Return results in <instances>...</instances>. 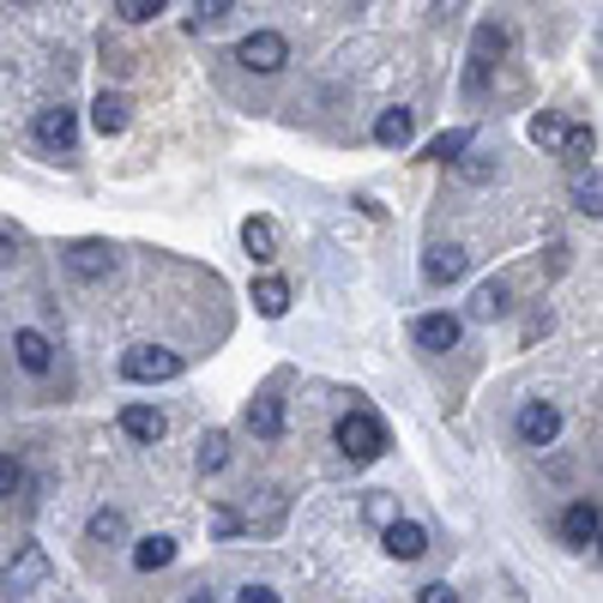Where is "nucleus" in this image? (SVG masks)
I'll list each match as a JSON object with an SVG mask.
<instances>
[{"instance_id": "obj_21", "label": "nucleus", "mask_w": 603, "mask_h": 603, "mask_svg": "<svg viewBox=\"0 0 603 603\" xmlns=\"http://www.w3.org/2000/svg\"><path fill=\"white\" fill-rule=\"evenodd\" d=\"M465 151H471V127H453V133L429 139V151H422V158H434V163H459Z\"/></svg>"}, {"instance_id": "obj_2", "label": "nucleus", "mask_w": 603, "mask_h": 603, "mask_svg": "<svg viewBox=\"0 0 603 603\" xmlns=\"http://www.w3.org/2000/svg\"><path fill=\"white\" fill-rule=\"evenodd\" d=\"M49 573H55V568H49V549L43 543H24L19 556L7 561V580H0V585H7V603H24L31 592H43Z\"/></svg>"}, {"instance_id": "obj_17", "label": "nucleus", "mask_w": 603, "mask_h": 603, "mask_svg": "<svg viewBox=\"0 0 603 603\" xmlns=\"http://www.w3.org/2000/svg\"><path fill=\"white\" fill-rule=\"evenodd\" d=\"M241 248H248L254 260H278V229H272V217H248V224H241Z\"/></svg>"}, {"instance_id": "obj_19", "label": "nucleus", "mask_w": 603, "mask_h": 603, "mask_svg": "<svg viewBox=\"0 0 603 603\" xmlns=\"http://www.w3.org/2000/svg\"><path fill=\"white\" fill-rule=\"evenodd\" d=\"M91 127H97L103 139L121 133V127H127V97H121V91H103V97L91 103Z\"/></svg>"}, {"instance_id": "obj_16", "label": "nucleus", "mask_w": 603, "mask_h": 603, "mask_svg": "<svg viewBox=\"0 0 603 603\" xmlns=\"http://www.w3.org/2000/svg\"><path fill=\"white\" fill-rule=\"evenodd\" d=\"M410 133H417V109H387V115L375 121V139H380L387 151L410 146Z\"/></svg>"}, {"instance_id": "obj_12", "label": "nucleus", "mask_w": 603, "mask_h": 603, "mask_svg": "<svg viewBox=\"0 0 603 603\" xmlns=\"http://www.w3.org/2000/svg\"><path fill=\"white\" fill-rule=\"evenodd\" d=\"M465 272H471L465 248H429V260H422V278H429V284H459Z\"/></svg>"}, {"instance_id": "obj_25", "label": "nucleus", "mask_w": 603, "mask_h": 603, "mask_svg": "<svg viewBox=\"0 0 603 603\" xmlns=\"http://www.w3.org/2000/svg\"><path fill=\"white\" fill-rule=\"evenodd\" d=\"M573 205H580L585 217H597V212H603V187H597V170H592V175H580V182H573Z\"/></svg>"}, {"instance_id": "obj_7", "label": "nucleus", "mask_w": 603, "mask_h": 603, "mask_svg": "<svg viewBox=\"0 0 603 603\" xmlns=\"http://www.w3.org/2000/svg\"><path fill=\"white\" fill-rule=\"evenodd\" d=\"M556 434H561V410L549 405V399H531V405L519 410V441L525 446H549Z\"/></svg>"}, {"instance_id": "obj_23", "label": "nucleus", "mask_w": 603, "mask_h": 603, "mask_svg": "<svg viewBox=\"0 0 603 603\" xmlns=\"http://www.w3.org/2000/svg\"><path fill=\"white\" fill-rule=\"evenodd\" d=\"M471 314L477 320H495V314H507V284L495 278V284H483L477 297H471Z\"/></svg>"}, {"instance_id": "obj_15", "label": "nucleus", "mask_w": 603, "mask_h": 603, "mask_svg": "<svg viewBox=\"0 0 603 603\" xmlns=\"http://www.w3.org/2000/svg\"><path fill=\"white\" fill-rule=\"evenodd\" d=\"M502 43H507V36L502 31H495V24H483V31H477V55H471V91H483V85H489V55H502Z\"/></svg>"}, {"instance_id": "obj_34", "label": "nucleus", "mask_w": 603, "mask_h": 603, "mask_svg": "<svg viewBox=\"0 0 603 603\" xmlns=\"http://www.w3.org/2000/svg\"><path fill=\"white\" fill-rule=\"evenodd\" d=\"M12 254H19V236H7V229H0V266H12Z\"/></svg>"}, {"instance_id": "obj_5", "label": "nucleus", "mask_w": 603, "mask_h": 603, "mask_svg": "<svg viewBox=\"0 0 603 603\" xmlns=\"http://www.w3.org/2000/svg\"><path fill=\"white\" fill-rule=\"evenodd\" d=\"M236 61L248 73H278L290 61V43L278 31H254V36H241V43H236Z\"/></svg>"}, {"instance_id": "obj_11", "label": "nucleus", "mask_w": 603, "mask_h": 603, "mask_svg": "<svg viewBox=\"0 0 603 603\" xmlns=\"http://www.w3.org/2000/svg\"><path fill=\"white\" fill-rule=\"evenodd\" d=\"M12 351H19V368L24 375H49V368H55V344L43 338V332H12Z\"/></svg>"}, {"instance_id": "obj_22", "label": "nucleus", "mask_w": 603, "mask_h": 603, "mask_svg": "<svg viewBox=\"0 0 603 603\" xmlns=\"http://www.w3.org/2000/svg\"><path fill=\"white\" fill-rule=\"evenodd\" d=\"M224 465H229V434H224V429L200 434V471L212 477V471H224Z\"/></svg>"}, {"instance_id": "obj_1", "label": "nucleus", "mask_w": 603, "mask_h": 603, "mask_svg": "<svg viewBox=\"0 0 603 603\" xmlns=\"http://www.w3.org/2000/svg\"><path fill=\"white\" fill-rule=\"evenodd\" d=\"M332 441H338V453L351 459V465H375L380 453H387V429H380V417L375 410H344L338 417V429H332Z\"/></svg>"}, {"instance_id": "obj_32", "label": "nucleus", "mask_w": 603, "mask_h": 603, "mask_svg": "<svg viewBox=\"0 0 603 603\" xmlns=\"http://www.w3.org/2000/svg\"><path fill=\"white\" fill-rule=\"evenodd\" d=\"M200 19H224V12H236V0H194Z\"/></svg>"}, {"instance_id": "obj_28", "label": "nucleus", "mask_w": 603, "mask_h": 603, "mask_svg": "<svg viewBox=\"0 0 603 603\" xmlns=\"http://www.w3.org/2000/svg\"><path fill=\"white\" fill-rule=\"evenodd\" d=\"M561 146H568V158H597V133H585V127H568V139H561Z\"/></svg>"}, {"instance_id": "obj_4", "label": "nucleus", "mask_w": 603, "mask_h": 603, "mask_svg": "<svg viewBox=\"0 0 603 603\" xmlns=\"http://www.w3.org/2000/svg\"><path fill=\"white\" fill-rule=\"evenodd\" d=\"M36 146L43 151H61V158H73V146H79V115L67 109V103H55V109H43L36 115Z\"/></svg>"}, {"instance_id": "obj_24", "label": "nucleus", "mask_w": 603, "mask_h": 603, "mask_svg": "<svg viewBox=\"0 0 603 603\" xmlns=\"http://www.w3.org/2000/svg\"><path fill=\"white\" fill-rule=\"evenodd\" d=\"M121 537H127V519L115 507H97L91 513V543H121Z\"/></svg>"}, {"instance_id": "obj_33", "label": "nucleus", "mask_w": 603, "mask_h": 603, "mask_svg": "<svg viewBox=\"0 0 603 603\" xmlns=\"http://www.w3.org/2000/svg\"><path fill=\"white\" fill-rule=\"evenodd\" d=\"M236 603H278V592H272V585H241Z\"/></svg>"}, {"instance_id": "obj_30", "label": "nucleus", "mask_w": 603, "mask_h": 603, "mask_svg": "<svg viewBox=\"0 0 603 603\" xmlns=\"http://www.w3.org/2000/svg\"><path fill=\"white\" fill-rule=\"evenodd\" d=\"M459 175H465L471 187H483V182L495 175V163H489V158H471V163H459Z\"/></svg>"}, {"instance_id": "obj_3", "label": "nucleus", "mask_w": 603, "mask_h": 603, "mask_svg": "<svg viewBox=\"0 0 603 603\" xmlns=\"http://www.w3.org/2000/svg\"><path fill=\"white\" fill-rule=\"evenodd\" d=\"M182 375V356L163 351V344H139L121 356V380H175Z\"/></svg>"}, {"instance_id": "obj_20", "label": "nucleus", "mask_w": 603, "mask_h": 603, "mask_svg": "<svg viewBox=\"0 0 603 603\" xmlns=\"http://www.w3.org/2000/svg\"><path fill=\"white\" fill-rule=\"evenodd\" d=\"M254 308H260L266 320H284L290 314V284L284 278H260V284H254Z\"/></svg>"}, {"instance_id": "obj_9", "label": "nucleus", "mask_w": 603, "mask_h": 603, "mask_svg": "<svg viewBox=\"0 0 603 603\" xmlns=\"http://www.w3.org/2000/svg\"><path fill=\"white\" fill-rule=\"evenodd\" d=\"M561 537H568V549H592L597 543V502H568V513H561Z\"/></svg>"}, {"instance_id": "obj_29", "label": "nucleus", "mask_w": 603, "mask_h": 603, "mask_svg": "<svg viewBox=\"0 0 603 603\" xmlns=\"http://www.w3.org/2000/svg\"><path fill=\"white\" fill-rule=\"evenodd\" d=\"M19 483H24V471H19V459H12V453H0V502H7V495H12V489H19Z\"/></svg>"}, {"instance_id": "obj_14", "label": "nucleus", "mask_w": 603, "mask_h": 603, "mask_svg": "<svg viewBox=\"0 0 603 603\" xmlns=\"http://www.w3.org/2000/svg\"><path fill=\"white\" fill-rule=\"evenodd\" d=\"M248 429L260 434V441H278V434H284V399H278V392H260V399L248 405Z\"/></svg>"}, {"instance_id": "obj_8", "label": "nucleus", "mask_w": 603, "mask_h": 603, "mask_svg": "<svg viewBox=\"0 0 603 603\" xmlns=\"http://www.w3.org/2000/svg\"><path fill=\"white\" fill-rule=\"evenodd\" d=\"M410 338H417L422 351H453V344L465 338V320L459 314H422L417 326H410Z\"/></svg>"}, {"instance_id": "obj_18", "label": "nucleus", "mask_w": 603, "mask_h": 603, "mask_svg": "<svg viewBox=\"0 0 603 603\" xmlns=\"http://www.w3.org/2000/svg\"><path fill=\"white\" fill-rule=\"evenodd\" d=\"M175 561V537H139L133 543V568L139 573H158V568H170Z\"/></svg>"}, {"instance_id": "obj_26", "label": "nucleus", "mask_w": 603, "mask_h": 603, "mask_svg": "<svg viewBox=\"0 0 603 603\" xmlns=\"http://www.w3.org/2000/svg\"><path fill=\"white\" fill-rule=\"evenodd\" d=\"M163 7H170V0H115V12H121L127 24H146V19H158Z\"/></svg>"}, {"instance_id": "obj_10", "label": "nucleus", "mask_w": 603, "mask_h": 603, "mask_svg": "<svg viewBox=\"0 0 603 603\" xmlns=\"http://www.w3.org/2000/svg\"><path fill=\"white\" fill-rule=\"evenodd\" d=\"M163 429H170V422H163V410H158V405H127V410H121V434H127V441L158 446V441H163Z\"/></svg>"}, {"instance_id": "obj_35", "label": "nucleus", "mask_w": 603, "mask_h": 603, "mask_svg": "<svg viewBox=\"0 0 603 603\" xmlns=\"http://www.w3.org/2000/svg\"><path fill=\"white\" fill-rule=\"evenodd\" d=\"M187 603H217V597H212V592H194V597H187Z\"/></svg>"}, {"instance_id": "obj_13", "label": "nucleus", "mask_w": 603, "mask_h": 603, "mask_svg": "<svg viewBox=\"0 0 603 603\" xmlns=\"http://www.w3.org/2000/svg\"><path fill=\"white\" fill-rule=\"evenodd\" d=\"M387 556H392V561L429 556V531H422V525H410V519H392V525H387Z\"/></svg>"}, {"instance_id": "obj_6", "label": "nucleus", "mask_w": 603, "mask_h": 603, "mask_svg": "<svg viewBox=\"0 0 603 603\" xmlns=\"http://www.w3.org/2000/svg\"><path fill=\"white\" fill-rule=\"evenodd\" d=\"M61 260H67V272L79 278V284H103V278L115 272V248H109V241H73Z\"/></svg>"}, {"instance_id": "obj_31", "label": "nucleus", "mask_w": 603, "mask_h": 603, "mask_svg": "<svg viewBox=\"0 0 603 603\" xmlns=\"http://www.w3.org/2000/svg\"><path fill=\"white\" fill-rule=\"evenodd\" d=\"M417 603H459V592L446 580H434V585H422V592H417Z\"/></svg>"}, {"instance_id": "obj_27", "label": "nucleus", "mask_w": 603, "mask_h": 603, "mask_svg": "<svg viewBox=\"0 0 603 603\" xmlns=\"http://www.w3.org/2000/svg\"><path fill=\"white\" fill-rule=\"evenodd\" d=\"M531 139H537V146H561V139H568V121H561V115H537Z\"/></svg>"}]
</instances>
